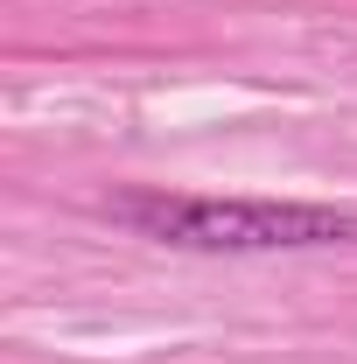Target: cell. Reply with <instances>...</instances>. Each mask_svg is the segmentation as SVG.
Masks as SVG:
<instances>
[{
	"label": "cell",
	"mask_w": 357,
	"mask_h": 364,
	"mask_svg": "<svg viewBox=\"0 0 357 364\" xmlns=\"http://www.w3.org/2000/svg\"><path fill=\"white\" fill-rule=\"evenodd\" d=\"M105 210L140 238L182 252H322L357 245V210L336 203H267V196H169V189H119Z\"/></svg>",
	"instance_id": "6da1fadb"
}]
</instances>
